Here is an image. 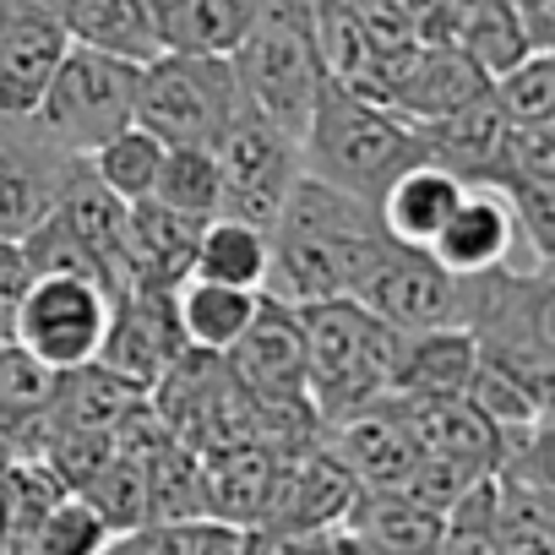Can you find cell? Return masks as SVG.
Returning <instances> with one entry per match:
<instances>
[{"label":"cell","mask_w":555,"mask_h":555,"mask_svg":"<svg viewBox=\"0 0 555 555\" xmlns=\"http://www.w3.org/2000/svg\"><path fill=\"white\" fill-rule=\"evenodd\" d=\"M300 327H306V398L322 425H338L392 392L403 333L387 317H376L365 300L354 295L306 300Z\"/></svg>","instance_id":"cell-3"},{"label":"cell","mask_w":555,"mask_h":555,"mask_svg":"<svg viewBox=\"0 0 555 555\" xmlns=\"http://www.w3.org/2000/svg\"><path fill=\"white\" fill-rule=\"evenodd\" d=\"M82 495H88V501L99 506V517L109 522V544H115L120 533H131V528L147 522V468L131 463V457H109L104 474H99Z\"/></svg>","instance_id":"cell-34"},{"label":"cell","mask_w":555,"mask_h":555,"mask_svg":"<svg viewBox=\"0 0 555 555\" xmlns=\"http://www.w3.org/2000/svg\"><path fill=\"white\" fill-rule=\"evenodd\" d=\"M392 409L403 414V425L425 457H452L468 468L506 463V436L463 392H392Z\"/></svg>","instance_id":"cell-15"},{"label":"cell","mask_w":555,"mask_h":555,"mask_svg":"<svg viewBox=\"0 0 555 555\" xmlns=\"http://www.w3.org/2000/svg\"><path fill=\"white\" fill-rule=\"evenodd\" d=\"M490 88V77L457 50V44H414L382 82V104L398 109L414 126H430L452 109H463L468 99H479Z\"/></svg>","instance_id":"cell-13"},{"label":"cell","mask_w":555,"mask_h":555,"mask_svg":"<svg viewBox=\"0 0 555 555\" xmlns=\"http://www.w3.org/2000/svg\"><path fill=\"white\" fill-rule=\"evenodd\" d=\"M34 550H50V555H61V550L99 555V550H109V522L99 517V506H93L82 490H66V495L50 506V517L39 522Z\"/></svg>","instance_id":"cell-35"},{"label":"cell","mask_w":555,"mask_h":555,"mask_svg":"<svg viewBox=\"0 0 555 555\" xmlns=\"http://www.w3.org/2000/svg\"><path fill=\"white\" fill-rule=\"evenodd\" d=\"M28 284H34V261H28L23 240L0 234V322H7V327H12V311L28 295Z\"/></svg>","instance_id":"cell-39"},{"label":"cell","mask_w":555,"mask_h":555,"mask_svg":"<svg viewBox=\"0 0 555 555\" xmlns=\"http://www.w3.org/2000/svg\"><path fill=\"white\" fill-rule=\"evenodd\" d=\"M495 99L512 126H555V44H533L512 72H501Z\"/></svg>","instance_id":"cell-32"},{"label":"cell","mask_w":555,"mask_h":555,"mask_svg":"<svg viewBox=\"0 0 555 555\" xmlns=\"http://www.w3.org/2000/svg\"><path fill=\"white\" fill-rule=\"evenodd\" d=\"M223 365L234 376V387L250 403L267 409H300L306 398V327H300V306H289L284 295L261 289L250 327L223 349Z\"/></svg>","instance_id":"cell-10"},{"label":"cell","mask_w":555,"mask_h":555,"mask_svg":"<svg viewBox=\"0 0 555 555\" xmlns=\"http://www.w3.org/2000/svg\"><path fill=\"white\" fill-rule=\"evenodd\" d=\"M109 311H115V295L99 284V278L34 272L28 295L12 311V338L23 349H34L44 365L77 371V365L99 360V344L109 333Z\"/></svg>","instance_id":"cell-7"},{"label":"cell","mask_w":555,"mask_h":555,"mask_svg":"<svg viewBox=\"0 0 555 555\" xmlns=\"http://www.w3.org/2000/svg\"><path fill=\"white\" fill-rule=\"evenodd\" d=\"M256 300H261V289L218 284V278H196V272H185L180 284H175V311H180L185 344L212 349V354H223V349L250 327Z\"/></svg>","instance_id":"cell-26"},{"label":"cell","mask_w":555,"mask_h":555,"mask_svg":"<svg viewBox=\"0 0 555 555\" xmlns=\"http://www.w3.org/2000/svg\"><path fill=\"white\" fill-rule=\"evenodd\" d=\"M463 185H468V180H463L457 169H447L441 158H420V164H409V169L382 191L376 218H382V229H387L392 240H403V245H430V240L441 234L447 212L457 207Z\"/></svg>","instance_id":"cell-19"},{"label":"cell","mask_w":555,"mask_h":555,"mask_svg":"<svg viewBox=\"0 0 555 555\" xmlns=\"http://www.w3.org/2000/svg\"><path fill=\"white\" fill-rule=\"evenodd\" d=\"M196 212H180L158 196L126 202V267H131V289H175L196 261L202 240Z\"/></svg>","instance_id":"cell-18"},{"label":"cell","mask_w":555,"mask_h":555,"mask_svg":"<svg viewBox=\"0 0 555 555\" xmlns=\"http://www.w3.org/2000/svg\"><path fill=\"white\" fill-rule=\"evenodd\" d=\"M447 512L425 506L409 490H360L349 512L354 550H441Z\"/></svg>","instance_id":"cell-25"},{"label":"cell","mask_w":555,"mask_h":555,"mask_svg":"<svg viewBox=\"0 0 555 555\" xmlns=\"http://www.w3.org/2000/svg\"><path fill=\"white\" fill-rule=\"evenodd\" d=\"M267 0H147L164 50L180 55H234Z\"/></svg>","instance_id":"cell-20"},{"label":"cell","mask_w":555,"mask_h":555,"mask_svg":"<svg viewBox=\"0 0 555 555\" xmlns=\"http://www.w3.org/2000/svg\"><path fill=\"white\" fill-rule=\"evenodd\" d=\"M267 256H272V240H267L261 223L234 218V212H212L202 223L191 272L218 278V284H240V289H261L267 284Z\"/></svg>","instance_id":"cell-27"},{"label":"cell","mask_w":555,"mask_h":555,"mask_svg":"<svg viewBox=\"0 0 555 555\" xmlns=\"http://www.w3.org/2000/svg\"><path fill=\"white\" fill-rule=\"evenodd\" d=\"M501 191L512 196L517 240L533 245V261L555 256V180H517V185H501Z\"/></svg>","instance_id":"cell-37"},{"label":"cell","mask_w":555,"mask_h":555,"mask_svg":"<svg viewBox=\"0 0 555 555\" xmlns=\"http://www.w3.org/2000/svg\"><path fill=\"white\" fill-rule=\"evenodd\" d=\"M267 240H272V256H267L261 289L284 295L289 306H306V300L354 295V284L365 278V267L376 261V250L392 234L382 229L371 202L300 169L284 207L272 218V229H267Z\"/></svg>","instance_id":"cell-1"},{"label":"cell","mask_w":555,"mask_h":555,"mask_svg":"<svg viewBox=\"0 0 555 555\" xmlns=\"http://www.w3.org/2000/svg\"><path fill=\"white\" fill-rule=\"evenodd\" d=\"M0 338H12V327H7V322H0Z\"/></svg>","instance_id":"cell-43"},{"label":"cell","mask_w":555,"mask_h":555,"mask_svg":"<svg viewBox=\"0 0 555 555\" xmlns=\"http://www.w3.org/2000/svg\"><path fill=\"white\" fill-rule=\"evenodd\" d=\"M77 158L82 153L50 142L34 115H0V234H34L55 212Z\"/></svg>","instance_id":"cell-11"},{"label":"cell","mask_w":555,"mask_h":555,"mask_svg":"<svg viewBox=\"0 0 555 555\" xmlns=\"http://www.w3.org/2000/svg\"><path fill=\"white\" fill-rule=\"evenodd\" d=\"M506 126H512V120H506V109H501V99H495V82H490L479 99H468L463 109H452V115H441V120H430V126H420V131H425L430 158H441V164L457 169L463 180H495Z\"/></svg>","instance_id":"cell-21"},{"label":"cell","mask_w":555,"mask_h":555,"mask_svg":"<svg viewBox=\"0 0 555 555\" xmlns=\"http://www.w3.org/2000/svg\"><path fill=\"white\" fill-rule=\"evenodd\" d=\"M322 441H327L333 457L354 474L360 490H403L409 474H414L420 457H425L420 441L409 436L403 414L392 409V398H382V403H371V409H360V414L327 425Z\"/></svg>","instance_id":"cell-14"},{"label":"cell","mask_w":555,"mask_h":555,"mask_svg":"<svg viewBox=\"0 0 555 555\" xmlns=\"http://www.w3.org/2000/svg\"><path fill=\"white\" fill-rule=\"evenodd\" d=\"M544 490V517H550V539H555V490L550 485H539Z\"/></svg>","instance_id":"cell-41"},{"label":"cell","mask_w":555,"mask_h":555,"mask_svg":"<svg viewBox=\"0 0 555 555\" xmlns=\"http://www.w3.org/2000/svg\"><path fill=\"white\" fill-rule=\"evenodd\" d=\"M533 272H544V278H555V256H539V261H533Z\"/></svg>","instance_id":"cell-42"},{"label":"cell","mask_w":555,"mask_h":555,"mask_svg":"<svg viewBox=\"0 0 555 555\" xmlns=\"http://www.w3.org/2000/svg\"><path fill=\"white\" fill-rule=\"evenodd\" d=\"M0 490H7V517H12V550H34V533L39 522L50 517V506L66 495V479L34 452V457H17L7 468V479H0Z\"/></svg>","instance_id":"cell-30"},{"label":"cell","mask_w":555,"mask_h":555,"mask_svg":"<svg viewBox=\"0 0 555 555\" xmlns=\"http://www.w3.org/2000/svg\"><path fill=\"white\" fill-rule=\"evenodd\" d=\"M158 202L180 207V212H196V218H212L223 207V175H218V153L212 147H169L164 153V169H158Z\"/></svg>","instance_id":"cell-31"},{"label":"cell","mask_w":555,"mask_h":555,"mask_svg":"<svg viewBox=\"0 0 555 555\" xmlns=\"http://www.w3.org/2000/svg\"><path fill=\"white\" fill-rule=\"evenodd\" d=\"M115 550H175V555H234L250 550V528L218 512H180V517H147L142 528L120 533Z\"/></svg>","instance_id":"cell-28"},{"label":"cell","mask_w":555,"mask_h":555,"mask_svg":"<svg viewBox=\"0 0 555 555\" xmlns=\"http://www.w3.org/2000/svg\"><path fill=\"white\" fill-rule=\"evenodd\" d=\"M517 245V212H512V196L490 180H468L457 207L447 212L441 234L430 240L436 261H447L452 272H490L512 256Z\"/></svg>","instance_id":"cell-17"},{"label":"cell","mask_w":555,"mask_h":555,"mask_svg":"<svg viewBox=\"0 0 555 555\" xmlns=\"http://www.w3.org/2000/svg\"><path fill=\"white\" fill-rule=\"evenodd\" d=\"M55 17L72 44H88V50L137 61V66L164 50L147 17V0H55Z\"/></svg>","instance_id":"cell-24"},{"label":"cell","mask_w":555,"mask_h":555,"mask_svg":"<svg viewBox=\"0 0 555 555\" xmlns=\"http://www.w3.org/2000/svg\"><path fill=\"white\" fill-rule=\"evenodd\" d=\"M420 158H430V147L414 120H403L382 99L349 88L344 77L322 82L317 109L300 131V169H311V175L333 180L338 191L376 207L382 191Z\"/></svg>","instance_id":"cell-2"},{"label":"cell","mask_w":555,"mask_h":555,"mask_svg":"<svg viewBox=\"0 0 555 555\" xmlns=\"http://www.w3.org/2000/svg\"><path fill=\"white\" fill-rule=\"evenodd\" d=\"M240 104H245V88L229 55L158 50L153 61L137 66L131 120L147 126L164 147H212Z\"/></svg>","instance_id":"cell-4"},{"label":"cell","mask_w":555,"mask_h":555,"mask_svg":"<svg viewBox=\"0 0 555 555\" xmlns=\"http://www.w3.org/2000/svg\"><path fill=\"white\" fill-rule=\"evenodd\" d=\"M474 365H479V338L463 322L420 327V333H403L398 338L392 392H463L468 376H474Z\"/></svg>","instance_id":"cell-22"},{"label":"cell","mask_w":555,"mask_h":555,"mask_svg":"<svg viewBox=\"0 0 555 555\" xmlns=\"http://www.w3.org/2000/svg\"><path fill=\"white\" fill-rule=\"evenodd\" d=\"M501 468L517 474V479H528V485H550L555 490V414L539 420L528 436H517V447L506 452Z\"/></svg>","instance_id":"cell-38"},{"label":"cell","mask_w":555,"mask_h":555,"mask_svg":"<svg viewBox=\"0 0 555 555\" xmlns=\"http://www.w3.org/2000/svg\"><path fill=\"white\" fill-rule=\"evenodd\" d=\"M131 109H137V61H120V55H104V50H88V44H66L39 109H34V126L61 142L66 153H93L99 142H109L115 131L131 126Z\"/></svg>","instance_id":"cell-6"},{"label":"cell","mask_w":555,"mask_h":555,"mask_svg":"<svg viewBox=\"0 0 555 555\" xmlns=\"http://www.w3.org/2000/svg\"><path fill=\"white\" fill-rule=\"evenodd\" d=\"M354 300H365L398 333L447 327V322H463V272L436 261L430 245L387 240L376 261L365 267V278L354 284Z\"/></svg>","instance_id":"cell-9"},{"label":"cell","mask_w":555,"mask_h":555,"mask_svg":"<svg viewBox=\"0 0 555 555\" xmlns=\"http://www.w3.org/2000/svg\"><path fill=\"white\" fill-rule=\"evenodd\" d=\"M447 23H452V28H447L441 44H457L490 82H495L501 72H512V66L533 50L517 0H452Z\"/></svg>","instance_id":"cell-23"},{"label":"cell","mask_w":555,"mask_h":555,"mask_svg":"<svg viewBox=\"0 0 555 555\" xmlns=\"http://www.w3.org/2000/svg\"><path fill=\"white\" fill-rule=\"evenodd\" d=\"M185 333H180V311H175V289H126L109 311V333L99 344V365L115 371L131 392H153L158 376L185 354Z\"/></svg>","instance_id":"cell-12"},{"label":"cell","mask_w":555,"mask_h":555,"mask_svg":"<svg viewBox=\"0 0 555 555\" xmlns=\"http://www.w3.org/2000/svg\"><path fill=\"white\" fill-rule=\"evenodd\" d=\"M0 550H12V517H7V490H0Z\"/></svg>","instance_id":"cell-40"},{"label":"cell","mask_w":555,"mask_h":555,"mask_svg":"<svg viewBox=\"0 0 555 555\" xmlns=\"http://www.w3.org/2000/svg\"><path fill=\"white\" fill-rule=\"evenodd\" d=\"M212 153H218V175H223V207L218 212H234V218L272 229L278 207H284V196L300 175V137L284 131L272 115H261L245 99L229 115Z\"/></svg>","instance_id":"cell-8"},{"label":"cell","mask_w":555,"mask_h":555,"mask_svg":"<svg viewBox=\"0 0 555 555\" xmlns=\"http://www.w3.org/2000/svg\"><path fill=\"white\" fill-rule=\"evenodd\" d=\"M479 360H490L495 371H506L550 420L555 414V354L528 344V338H479Z\"/></svg>","instance_id":"cell-36"},{"label":"cell","mask_w":555,"mask_h":555,"mask_svg":"<svg viewBox=\"0 0 555 555\" xmlns=\"http://www.w3.org/2000/svg\"><path fill=\"white\" fill-rule=\"evenodd\" d=\"M463 398H468V403H474V409H479L501 436H506V452L517 447V436H528V430L544 420V414H539V403H533V398L506 376V371H495L490 360H479V365H474V376H468Z\"/></svg>","instance_id":"cell-33"},{"label":"cell","mask_w":555,"mask_h":555,"mask_svg":"<svg viewBox=\"0 0 555 555\" xmlns=\"http://www.w3.org/2000/svg\"><path fill=\"white\" fill-rule=\"evenodd\" d=\"M164 142L147 131V126H126V131H115L109 142H99L93 153H88V169L120 196V202H142V196H153L158 191V169H164Z\"/></svg>","instance_id":"cell-29"},{"label":"cell","mask_w":555,"mask_h":555,"mask_svg":"<svg viewBox=\"0 0 555 555\" xmlns=\"http://www.w3.org/2000/svg\"><path fill=\"white\" fill-rule=\"evenodd\" d=\"M66 28L55 17V0H28V7L0 28V115H34L61 55Z\"/></svg>","instance_id":"cell-16"},{"label":"cell","mask_w":555,"mask_h":555,"mask_svg":"<svg viewBox=\"0 0 555 555\" xmlns=\"http://www.w3.org/2000/svg\"><path fill=\"white\" fill-rule=\"evenodd\" d=\"M234 61V77L245 88V99L272 115L284 131H306L311 109H317V93L327 82V66H322V50L311 39V23L300 7L289 0H267L261 17L250 23V34L240 39V50L229 55Z\"/></svg>","instance_id":"cell-5"}]
</instances>
